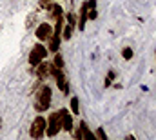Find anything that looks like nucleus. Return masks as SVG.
<instances>
[{
    "label": "nucleus",
    "mask_w": 156,
    "mask_h": 140,
    "mask_svg": "<svg viewBox=\"0 0 156 140\" xmlns=\"http://www.w3.org/2000/svg\"><path fill=\"white\" fill-rule=\"evenodd\" d=\"M73 33H75V28L66 22V24H64V29H62V38H64V40H71Z\"/></svg>",
    "instance_id": "15"
},
{
    "label": "nucleus",
    "mask_w": 156,
    "mask_h": 140,
    "mask_svg": "<svg viewBox=\"0 0 156 140\" xmlns=\"http://www.w3.org/2000/svg\"><path fill=\"white\" fill-rule=\"evenodd\" d=\"M35 73H37V78L40 80H47L49 76H53V73H55V66H53V62H47L45 58L35 66Z\"/></svg>",
    "instance_id": "5"
},
{
    "label": "nucleus",
    "mask_w": 156,
    "mask_h": 140,
    "mask_svg": "<svg viewBox=\"0 0 156 140\" xmlns=\"http://www.w3.org/2000/svg\"><path fill=\"white\" fill-rule=\"evenodd\" d=\"M71 135H73V138L75 140H82V129H80V126H73V129H71Z\"/></svg>",
    "instance_id": "20"
},
{
    "label": "nucleus",
    "mask_w": 156,
    "mask_h": 140,
    "mask_svg": "<svg viewBox=\"0 0 156 140\" xmlns=\"http://www.w3.org/2000/svg\"><path fill=\"white\" fill-rule=\"evenodd\" d=\"M53 66L56 68V69H64L66 68V60H64V57H62V53H55V58H53Z\"/></svg>",
    "instance_id": "14"
},
{
    "label": "nucleus",
    "mask_w": 156,
    "mask_h": 140,
    "mask_svg": "<svg viewBox=\"0 0 156 140\" xmlns=\"http://www.w3.org/2000/svg\"><path fill=\"white\" fill-rule=\"evenodd\" d=\"M47 15H49L51 20H55V18H58V17L64 15V7H62L60 4H51L49 9H47Z\"/></svg>",
    "instance_id": "11"
},
{
    "label": "nucleus",
    "mask_w": 156,
    "mask_h": 140,
    "mask_svg": "<svg viewBox=\"0 0 156 140\" xmlns=\"http://www.w3.org/2000/svg\"><path fill=\"white\" fill-rule=\"evenodd\" d=\"M51 97H53L51 87H49L47 84H42L38 89L35 91V102H33L35 111H38V113L47 111V109H49V105H51Z\"/></svg>",
    "instance_id": "1"
},
{
    "label": "nucleus",
    "mask_w": 156,
    "mask_h": 140,
    "mask_svg": "<svg viewBox=\"0 0 156 140\" xmlns=\"http://www.w3.org/2000/svg\"><path fill=\"white\" fill-rule=\"evenodd\" d=\"M69 111H71L73 115H78V113H80V100H78V97H71V102H69Z\"/></svg>",
    "instance_id": "18"
},
{
    "label": "nucleus",
    "mask_w": 156,
    "mask_h": 140,
    "mask_svg": "<svg viewBox=\"0 0 156 140\" xmlns=\"http://www.w3.org/2000/svg\"><path fill=\"white\" fill-rule=\"evenodd\" d=\"M115 78H116V71L109 69V71H107L105 80H104V87H105V89H107V87H111V86H113V82H115Z\"/></svg>",
    "instance_id": "16"
},
{
    "label": "nucleus",
    "mask_w": 156,
    "mask_h": 140,
    "mask_svg": "<svg viewBox=\"0 0 156 140\" xmlns=\"http://www.w3.org/2000/svg\"><path fill=\"white\" fill-rule=\"evenodd\" d=\"M45 124H47V120L44 118V116H37L35 120H33V124H31V127H29V137L31 138H42L44 135H45Z\"/></svg>",
    "instance_id": "4"
},
{
    "label": "nucleus",
    "mask_w": 156,
    "mask_h": 140,
    "mask_svg": "<svg viewBox=\"0 0 156 140\" xmlns=\"http://www.w3.org/2000/svg\"><path fill=\"white\" fill-rule=\"evenodd\" d=\"M0 127H2V120H0Z\"/></svg>",
    "instance_id": "23"
},
{
    "label": "nucleus",
    "mask_w": 156,
    "mask_h": 140,
    "mask_svg": "<svg viewBox=\"0 0 156 140\" xmlns=\"http://www.w3.org/2000/svg\"><path fill=\"white\" fill-rule=\"evenodd\" d=\"M49 6H51V0H38V11H47Z\"/></svg>",
    "instance_id": "21"
},
{
    "label": "nucleus",
    "mask_w": 156,
    "mask_h": 140,
    "mask_svg": "<svg viewBox=\"0 0 156 140\" xmlns=\"http://www.w3.org/2000/svg\"><path fill=\"white\" fill-rule=\"evenodd\" d=\"M58 116H60V126H62V129L71 133V129H73V126H75V120H73V113H71L69 109L62 107V109H58Z\"/></svg>",
    "instance_id": "6"
},
{
    "label": "nucleus",
    "mask_w": 156,
    "mask_h": 140,
    "mask_svg": "<svg viewBox=\"0 0 156 140\" xmlns=\"http://www.w3.org/2000/svg\"><path fill=\"white\" fill-rule=\"evenodd\" d=\"M60 46H62V35H56V33H53V35L47 38V51L49 53H56V51H60Z\"/></svg>",
    "instance_id": "10"
},
{
    "label": "nucleus",
    "mask_w": 156,
    "mask_h": 140,
    "mask_svg": "<svg viewBox=\"0 0 156 140\" xmlns=\"http://www.w3.org/2000/svg\"><path fill=\"white\" fill-rule=\"evenodd\" d=\"M37 15H38L37 11H35V13H29V15H27V18H26V28H27V29H31V28H33L35 24H38V17H37Z\"/></svg>",
    "instance_id": "17"
},
{
    "label": "nucleus",
    "mask_w": 156,
    "mask_h": 140,
    "mask_svg": "<svg viewBox=\"0 0 156 140\" xmlns=\"http://www.w3.org/2000/svg\"><path fill=\"white\" fill-rule=\"evenodd\" d=\"M85 24H87V0L82 2L80 9H78V24H76V29L78 31H83L85 29Z\"/></svg>",
    "instance_id": "9"
},
{
    "label": "nucleus",
    "mask_w": 156,
    "mask_h": 140,
    "mask_svg": "<svg viewBox=\"0 0 156 140\" xmlns=\"http://www.w3.org/2000/svg\"><path fill=\"white\" fill-rule=\"evenodd\" d=\"M53 78L56 80V87H58L64 95H69V82H67V76H66L64 69H56V68H55Z\"/></svg>",
    "instance_id": "7"
},
{
    "label": "nucleus",
    "mask_w": 156,
    "mask_h": 140,
    "mask_svg": "<svg viewBox=\"0 0 156 140\" xmlns=\"http://www.w3.org/2000/svg\"><path fill=\"white\" fill-rule=\"evenodd\" d=\"M96 4H98V0H87V20H96L98 18Z\"/></svg>",
    "instance_id": "12"
},
{
    "label": "nucleus",
    "mask_w": 156,
    "mask_h": 140,
    "mask_svg": "<svg viewBox=\"0 0 156 140\" xmlns=\"http://www.w3.org/2000/svg\"><path fill=\"white\" fill-rule=\"evenodd\" d=\"M47 55H49V51H47V47L44 46V44H35L33 46V49H31V53H29V66H37L40 64L44 58H47Z\"/></svg>",
    "instance_id": "2"
},
{
    "label": "nucleus",
    "mask_w": 156,
    "mask_h": 140,
    "mask_svg": "<svg viewBox=\"0 0 156 140\" xmlns=\"http://www.w3.org/2000/svg\"><path fill=\"white\" fill-rule=\"evenodd\" d=\"M35 35H37V38H38L40 42L47 40L49 36L53 35V26L49 22H40L38 26H37V29H35Z\"/></svg>",
    "instance_id": "8"
},
{
    "label": "nucleus",
    "mask_w": 156,
    "mask_h": 140,
    "mask_svg": "<svg viewBox=\"0 0 156 140\" xmlns=\"http://www.w3.org/2000/svg\"><path fill=\"white\" fill-rule=\"evenodd\" d=\"M94 137H98V138H102V140H107V133H105L102 127H98V129L94 131Z\"/></svg>",
    "instance_id": "22"
},
{
    "label": "nucleus",
    "mask_w": 156,
    "mask_h": 140,
    "mask_svg": "<svg viewBox=\"0 0 156 140\" xmlns=\"http://www.w3.org/2000/svg\"><path fill=\"white\" fill-rule=\"evenodd\" d=\"M133 57H134V51H133V47H123L122 49V58L123 60H133Z\"/></svg>",
    "instance_id": "19"
},
{
    "label": "nucleus",
    "mask_w": 156,
    "mask_h": 140,
    "mask_svg": "<svg viewBox=\"0 0 156 140\" xmlns=\"http://www.w3.org/2000/svg\"><path fill=\"white\" fill-rule=\"evenodd\" d=\"M45 120H47V124H45V135H47V137H56V135L62 131L58 111H53V113L49 115V118H45Z\"/></svg>",
    "instance_id": "3"
},
{
    "label": "nucleus",
    "mask_w": 156,
    "mask_h": 140,
    "mask_svg": "<svg viewBox=\"0 0 156 140\" xmlns=\"http://www.w3.org/2000/svg\"><path fill=\"white\" fill-rule=\"evenodd\" d=\"M78 126H80V129H82V137H83L85 140H93V138H94V133L89 129V126H87V122H85V120H82Z\"/></svg>",
    "instance_id": "13"
}]
</instances>
